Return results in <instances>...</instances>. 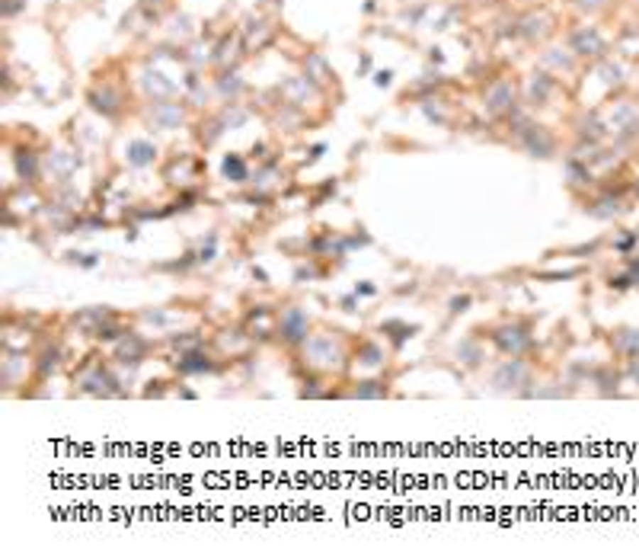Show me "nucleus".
Instances as JSON below:
<instances>
[{
  "mask_svg": "<svg viewBox=\"0 0 639 560\" xmlns=\"http://www.w3.org/2000/svg\"><path fill=\"white\" fill-rule=\"evenodd\" d=\"M176 368H179L182 375H192V372H211L214 365H211V359H208L204 352H185L182 359L176 362Z\"/></svg>",
  "mask_w": 639,
  "mask_h": 560,
  "instance_id": "3",
  "label": "nucleus"
},
{
  "mask_svg": "<svg viewBox=\"0 0 639 560\" xmlns=\"http://www.w3.org/2000/svg\"><path fill=\"white\" fill-rule=\"evenodd\" d=\"M304 355H307V362L317 368H332L342 362V349L336 346L332 333H320V336H313L310 343H304Z\"/></svg>",
  "mask_w": 639,
  "mask_h": 560,
  "instance_id": "1",
  "label": "nucleus"
},
{
  "mask_svg": "<svg viewBox=\"0 0 639 560\" xmlns=\"http://www.w3.org/2000/svg\"><path fill=\"white\" fill-rule=\"evenodd\" d=\"M307 330H310V321L300 308H285L278 317V333L285 343H307Z\"/></svg>",
  "mask_w": 639,
  "mask_h": 560,
  "instance_id": "2",
  "label": "nucleus"
},
{
  "mask_svg": "<svg viewBox=\"0 0 639 560\" xmlns=\"http://www.w3.org/2000/svg\"><path fill=\"white\" fill-rule=\"evenodd\" d=\"M58 355H61L58 349H45L42 352V359H38V375H42V378H48V375L58 368Z\"/></svg>",
  "mask_w": 639,
  "mask_h": 560,
  "instance_id": "4",
  "label": "nucleus"
}]
</instances>
